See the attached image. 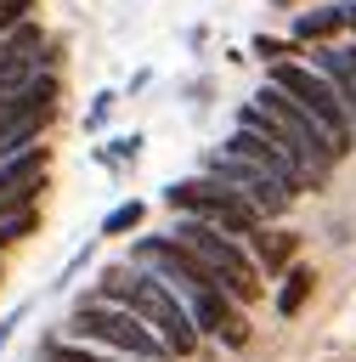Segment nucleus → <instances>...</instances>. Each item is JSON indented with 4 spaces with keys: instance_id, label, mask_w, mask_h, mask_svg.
Listing matches in <instances>:
<instances>
[{
    "instance_id": "obj_4",
    "label": "nucleus",
    "mask_w": 356,
    "mask_h": 362,
    "mask_svg": "<svg viewBox=\"0 0 356 362\" xmlns=\"http://www.w3.org/2000/svg\"><path fill=\"white\" fill-rule=\"evenodd\" d=\"M124 311H130V317H141V322L164 339V351H170V356H192V351H198L192 311H186V300H181L164 277H153V272H141V266H136L130 294H124Z\"/></svg>"
},
{
    "instance_id": "obj_6",
    "label": "nucleus",
    "mask_w": 356,
    "mask_h": 362,
    "mask_svg": "<svg viewBox=\"0 0 356 362\" xmlns=\"http://www.w3.org/2000/svg\"><path fill=\"white\" fill-rule=\"evenodd\" d=\"M57 74H28L6 102H0V158L23 153V147H40V130L51 124L57 113Z\"/></svg>"
},
{
    "instance_id": "obj_3",
    "label": "nucleus",
    "mask_w": 356,
    "mask_h": 362,
    "mask_svg": "<svg viewBox=\"0 0 356 362\" xmlns=\"http://www.w3.org/2000/svg\"><path fill=\"white\" fill-rule=\"evenodd\" d=\"M68 339L96 345V351H113V356H124V362H136V356L164 362V356H170L164 339H158L141 317H130L124 305H107V300H96V294L73 305V317H68Z\"/></svg>"
},
{
    "instance_id": "obj_8",
    "label": "nucleus",
    "mask_w": 356,
    "mask_h": 362,
    "mask_svg": "<svg viewBox=\"0 0 356 362\" xmlns=\"http://www.w3.org/2000/svg\"><path fill=\"white\" fill-rule=\"evenodd\" d=\"M181 300H186V311H192L198 339H215V345H226V351H243V345L254 339V322H249V311H243L232 294H220V288H192V294H181Z\"/></svg>"
},
{
    "instance_id": "obj_23",
    "label": "nucleus",
    "mask_w": 356,
    "mask_h": 362,
    "mask_svg": "<svg viewBox=\"0 0 356 362\" xmlns=\"http://www.w3.org/2000/svg\"><path fill=\"white\" fill-rule=\"evenodd\" d=\"M136 362H147V356H136Z\"/></svg>"
},
{
    "instance_id": "obj_1",
    "label": "nucleus",
    "mask_w": 356,
    "mask_h": 362,
    "mask_svg": "<svg viewBox=\"0 0 356 362\" xmlns=\"http://www.w3.org/2000/svg\"><path fill=\"white\" fill-rule=\"evenodd\" d=\"M237 119H243V124L271 130V136H277V147L305 170V181H311V187H322V181L333 175V164L345 158V153H339V141H333V136H328L305 107H294L277 85H260V90H254V102H249Z\"/></svg>"
},
{
    "instance_id": "obj_21",
    "label": "nucleus",
    "mask_w": 356,
    "mask_h": 362,
    "mask_svg": "<svg viewBox=\"0 0 356 362\" xmlns=\"http://www.w3.org/2000/svg\"><path fill=\"white\" fill-rule=\"evenodd\" d=\"M345 34H356V0H345Z\"/></svg>"
},
{
    "instance_id": "obj_5",
    "label": "nucleus",
    "mask_w": 356,
    "mask_h": 362,
    "mask_svg": "<svg viewBox=\"0 0 356 362\" xmlns=\"http://www.w3.org/2000/svg\"><path fill=\"white\" fill-rule=\"evenodd\" d=\"M266 85H277L294 107H305L333 141H339V153H350L356 147V124H350V113H345V102L333 96V85L311 68V62H277V68H266Z\"/></svg>"
},
{
    "instance_id": "obj_13",
    "label": "nucleus",
    "mask_w": 356,
    "mask_h": 362,
    "mask_svg": "<svg viewBox=\"0 0 356 362\" xmlns=\"http://www.w3.org/2000/svg\"><path fill=\"white\" fill-rule=\"evenodd\" d=\"M147 221V204L141 198H119L107 215H102V226H96V238H130L136 226Z\"/></svg>"
},
{
    "instance_id": "obj_14",
    "label": "nucleus",
    "mask_w": 356,
    "mask_h": 362,
    "mask_svg": "<svg viewBox=\"0 0 356 362\" xmlns=\"http://www.w3.org/2000/svg\"><path fill=\"white\" fill-rule=\"evenodd\" d=\"M249 57L260 68H277V62H299V45L294 40H277V34H254L249 40Z\"/></svg>"
},
{
    "instance_id": "obj_18",
    "label": "nucleus",
    "mask_w": 356,
    "mask_h": 362,
    "mask_svg": "<svg viewBox=\"0 0 356 362\" xmlns=\"http://www.w3.org/2000/svg\"><path fill=\"white\" fill-rule=\"evenodd\" d=\"M90 255H96V249H90V243H85V249H79V255H73V260H68V266H62V277H57V283H51V288H68V283H73V277H79V272H85V266H90Z\"/></svg>"
},
{
    "instance_id": "obj_2",
    "label": "nucleus",
    "mask_w": 356,
    "mask_h": 362,
    "mask_svg": "<svg viewBox=\"0 0 356 362\" xmlns=\"http://www.w3.org/2000/svg\"><path fill=\"white\" fill-rule=\"evenodd\" d=\"M158 198H164V209H170V215L209 221L215 232H226V238H237V243H249V238L266 226V221L254 215V204H249V198H237L232 187H220V181H215V175H203V170H198V175L170 181Z\"/></svg>"
},
{
    "instance_id": "obj_17",
    "label": "nucleus",
    "mask_w": 356,
    "mask_h": 362,
    "mask_svg": "<svg viewBox=\"0 0 356 362\" xmlns=\"http://www.w3.org/2000/svg\"><path fill=\"white\" fill-rule=\"evenodd\" d=\"M113 102H119V90H96V102H90V113H85V130H102L107 113H113Z\"/></svg>"
},
{
    "instance_id": "obj_16",
    "label": "nucleus",
    "mask_w": 356,
    "mask_h": 362,
    "mask_svg": "<svg viewBox=\"0 0 356 362\" xmlns=\"http://www.w3.org/2000/svg\"><path fill=\"white\" fill-rule=\"evenodd\" d=\"M96 158H102L107 170H119V164H136V158H141V136H136V130H130V136H113V147H102Z\"/></svg>"
},
{
    "instance_id": "obj_11",
    "label": "nucleus",
    "mask_w": 356,
    "mask_h": 362,
    "mask_svg": "<svg viewBox=\"0 0 356 362\" xmlns=\"http://www.w3.org/2000/svg\"><path fill=\"white\" fill-rule=\"evenodd\" d=\"M243 249H249L254 272H266V277H283V272L294 266V255H299V232H288V226H271V232H266V226H260V232H254Z\"/></svg>"
},
{
    "instance_id": "obj_19",
    "label": "nucleus",
    "mask_w": 356,
    "mask_h": 362,
    "mask_svg": "<svg viewBox=\"0 0 356 362\" xmlns=\"http://www.w3.org/2000/svg\"><path fill=\"white\" fill-rule=\"evenodd\" d=\"M23 317H28V305H17V311H6V317H0V351L11 345V334H17V322H23Z\"/></svg>"
},
{
    "instance_id": "obj_9",
    "label": "nucleus",
    "mask_w": 356,
    "mask_h": 362,
    "mask_svg": "<svg viewBox=\"0 0 356 362\" xmlns=\"http://www.w3.org/2000/svg\"><path fill=\"white\" fill-rule=\"evenodd\" d=\"M226 153H232V158H243V164H254V170H266L288 198H299V192L311 187V181H305V170H299V164L277 147V136H271V130H260V124H243V119H237V130L226 136Z\"/></svg>"
},
{
    "instance_id": "obj_10",
    "label": "nucleus",
    "mask_w": 356,
    "mask_h": 362,
    "mask_svg": "<svg viewBox=\"0 0 356 362\" xmlns=\"http://www.w3.org/2000/svg\"><path fill=\"white\" fill-rule=\"evenodd\" d=\"M345 34V0H316V6H305V11H294V45L305 51H316V45H333Z\"/></svg>"
},
{
    "instance_id": "obj_15",
    "label": "nucleus",
    "mask_w": 356,
    "mask_h": 362,
    "mask_svg": "<svg viewBox=\"0 0 356 362\" xmlns=\"http://www.w3.org/2000/svg\"><path fill=\"white\" fill-rule=\"evenodd\" d=\"M40 362H113V356L96 351V345H79V339H51L40 351Z\"/></svg>"
},
{
    "instance_id": "obj_7",
    "label": "nucleus",
    "mask_w": 356,
    "mask_h": 362,
    "mask_svg": "<svg viewBox=\"0 0 356 362\" xmlns=\"http://www.w3.org/2000/svg\"><path fill=\"white\" fill-rule=\"evenodd\" d=\"M203 175H215L220 187H232L237 198H249L260 221H283V215H288V204H294V198H288V192H283V187H277V181H271L266 170H254V164H243V158H232L226 147H215V153H203Z\"/></svg>"
},
{
    "instance_id": "obj_12",
    "label": "nucleus",
    "mask_w": 356,
    "mask_h": 362,
    "mask_svg": "<svg viewBox=\"0 0 356 362\" xmlns=\"http://www.w3.org/2000/svg\"><path fill=\"white\" fill-rule=\"evenodd\" d=\"M311 294H316V272L294 260V266L277 277V300H271V305H277V317H299V311L311 305Z\"/></svg>"
},
{
    "instance_id": "obj_20",
    "label": "nucleus",
    "mask_w": 356,
    "mask_h": 362,
    "mask_svg": "<svg viewBox=\"0 0 356 362\" xmlns=\"http://www.w3.org/2000/svg\"><path fill=\"white\" fill-rule=\"evenodd\" d=\"M271 6H283V11H305V6H316V0H271Z\"/></svg>"
},
{
    "instance_id": "obj_22",
    "label": "nucleus",
    "mask_w": 356,
    "mask_h": 362,
    "mask_svg": "<svg viewBox=\"0 0 356 362\" xmlns=\"http://www.w3.org/2000/svg\"><path fill=\"white\" fill-rule=\"evenodd\" d=\"M350 68H356V51H350Z\"/></svg>"
}]
</instances>
